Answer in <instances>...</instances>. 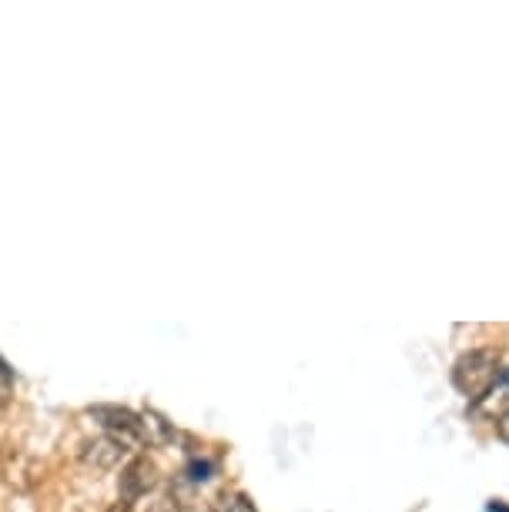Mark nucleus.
I'll list each match as a JSON object with an SVG mask.
<instances>
[{
    "mask_svg": "<svg viewBox=\"0 0 509 512\" xmlns=\"http://www.w3.org/2000/svg\"><path fill=\"white\" fill-rule=\"evenodd\" d=\"M104 512H131V502H124V499H118V502H111L108 509Z\"/></svg>",
    "mask_w": 509,
    "mask_h": 512,
    "instance_id": "11",
    "label": "nucleus"
},
{
    "mask_svg": "<svg viewBox=\"0 0 509 512\" xmlns=\"http://www.w3.org/2000/svg\"><path fill=\"white\" fill-rule=\"evenodd\" d=\"M496 436L503 439L506 446H509V409H506V412H503V415H499V419H496Z\"/></svg>",
    "mask_w": 509,
    "mask_h": 512,
    "instance_id": "10",
    "label": "nucleus"
},
{
    "mask_svg": "<svg viewBox=\"0 0 509 512\" xmlns=\"http://www.w3.org/2000/svg\"><path fill=\"white\" fill-rule=\"evenodd\" d=\"M499 382V352L496 349H473L459 355L453 365V385L466 399H483Z\"/></svg>",
    "mask_w": 509,
    "mask_h": 512,
    "instance_id": "1",
    "label": "nucleus"
},
{
    "mask_svg": "<svg viewBox=\"0 0 509 512\" xmlns=\"http://www.w3.org/2000/svg\"><path fill=\"white\" fill-rule=\"evenodd\" d=\"M128 446L124 442H118L114 436H98V439H88L84 442V449H81V462L84 466H91V469H101V472H108V469H114L118 462L128 456Z\"/></svg>",
    "mask_w": 509,
    "mask_h": 512,
    "instance_id": "5",
    "label": "nucleus"
},
{
    "mask_svg": "<svg viewBox=\"0 0 509 512\" xmlns=\"http://www.w3.org/2000/svg\"><path fill=\"white\" fill-rule=\"evenodd\" d=\"M211 512H255V506L242 492H222V496L211 502Z\"/></svg>",
    "mask_w": 509,
    "mask_h": 512,
    "instance_id": "7",
    "label": "nucleus"
},
{
    "mask_svg": "<svg viewBox=\"0 0 509 512\" xmlns=\"http://www.w3.org/2000/svg\"><path fill=\"white\" fill-rule=\"evenodd\" d=\"M144 436H148V446H161V442H171L175 439V432H171V425L161 419L155 412H144Z\"/></svg>",
    "mask_w": 509,
    "mask_h": 512,
    "instance_id": "6",
    "label": "nucleus"
},
{
    "mask_svg": "<svg viewBox=\"0 0 509 512\" xmlns=\"http://www.w3.org/2000/svg\"><path fill=\"white\" fill-rule=\"evenodd\" d=\"M101 419V425L108 429V436H114L118 442H124L128 449H141L148 436H144V419L134 415L128 409H98L94 412Z\"/></svg>",
    "mask_w": 509,
    "mask_h": 512,
    "instance_id": "2",
    "label": "nucleus"
},
{
    "mask_svg": "<svg viewBox=\"0 0 509 512\" xmlns=\"http://www.w3.org/2000/svg\"><path fill=\"white\" fill-rule=\"evenodd\" d=\"M211 472H215V462H211V459H195V462L188 466L185 476H188L191 482H205V479H211Z\"/></svg>",
    "mask_w": 509,
    "mask_h": 512,
    "instance_id": "8",
    "label": "nucleus"
},
{
    "mask_svg": "<svg viewBox=\"0 0 509 512\" xmlns=\"http://www.w3.org/2000/svg\"><path fill=\"white\" fill-rule=\"evenodd\" d=\"M155 486H158V466L148 456H134L128 466L121 469V476H118V489H121L124 502L148 496V492L155 489Z\"/></svg>",
    "mask_w": 509,
    "mask_h": 512,
    "instance_id": "4",
    "label": "nucleus"
},
{
    "mask_svg": "<svg viewBox=\"0 0 509 512\" xmlns=\"http://www.w3.org/2000/svg\"><path fill=\"white\" fill-rule=\"evenodd\" d=\"M14 395V385H11V375H7V369H0V405H7Z\"/></svg>",
    "mask_w": 509,
    "mask_h": 512,
    "instance_id": "9",
    "label": "nucleus"
},
{
    "mask_svg": "<svg viewBox=\"0 0 509 512\" xmlns=\"http://www.w3.org/2000/svg\"><path fill=\"white\" fill-rule=\"evenodd\" d=\"M486 509H489V512H509V506H506V502H499V499H496V502H489Z\"/></svg>",
    "mask_w": 509,
    "mask_h": 512,
    "instance_id": "12",
    "label": "nucleus"
},
{
    "mask_svg": "<svg viewBox=\"0 0 509 512\" xmlns=\"http://www.w3.org/2000/svg\"><path fill=\"white\" fill-rule=\"evenodd\" d=\"M499 379H503V382L509 385V369H506V372H499Z\"/></svg>",
    "mask_w": 509,
    "mask_h": 512,
    "instance_id": "13",
    "label": "nucleus"
},
{
    "mask_svg": "<svg viewBox=\"0 0 509 512\" xmlns=\"http://www.w3.org/2000/svg\"><path fill=\"white\" fill-rule=\"evenodd\" d=\"M0 479L17 492H31L41 479V469L24 449H4L0 452Z\"/></svg>",
    "mask_w": 509,
    "mask_h": 512,
    "instance_id": "3",
    "label": "nucleus"
}]
</instances>
